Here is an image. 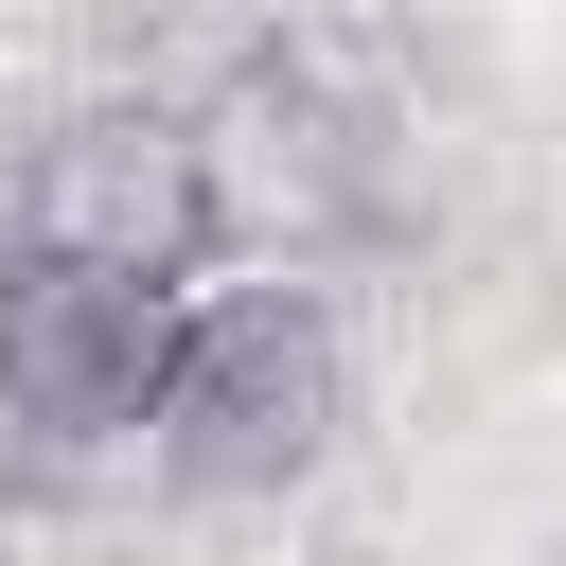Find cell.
Segmentation results:
<instances>
[{"label":"cell","instance_id":"cell-1","mask_svg":"<svg viewBox=\"0 0 566 566\" xmlns=\"http://www.w3.org/2000/svg\"><path fill=\"white\" fill-rule=\"evenodd\" d=\"M336 424H354V336L301 265L177 301V371H159V424H142V460L177 495H301L336 460Z\"/></svg>","mask_w":566,"mask_h":566},{"label":"cell","instance_id":"cell-2","mask_svg":"<svg viewBox=\"0 0 566 566\" xmlns=\"http://www.w3.org/2000/svg\"><path fill=\"white\" fill-rule=\"evenodd\" d=\"M177 301L195 283H142V265H88V248L0 230V424L35 460L142 442L159 424V371H177Z\"/></svg>","mask_w":566,"mask_h":566},{"label":"cell","instance_id":"cell-3","mask_svg":"<svg viewBox=\"0 0 566 566\" xmlns=\"http://www.w3.org/2000/svg\"><path fill=\"white\" fill-rule=\"evenodd\" d=\"M35 248H88V265H142V283H195L230 265V195H212V124L159 106V88H88L18 142V212Z\"/></svg>","mask_w":566,"mask_h":566},{"label":"cell","instance_id":"cell-4","mask_svg":"<svg viewBox=\"0 0 566 566\" xmlns=\"http://www.w3.org/2000/svg\"><path fill=\"white\" fill-rule=\"evenodd\" d=\"M212 195H230V248H265V265H318L336 230H371V124L301 71V53H248L212 106Z\"/></svg>","mask_w":566,"mask_h":566}]
</instances>
